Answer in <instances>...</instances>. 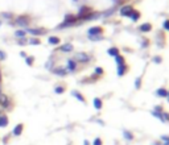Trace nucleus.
Here are the masks:
<instances>
[{
	"label": "nucleus",
	"instance_id": "f257e3e1",
	"mask_svg": "<svg viewBox=\"0 0 169 145\" xmlns=\"http://www.w3.org/2000/svg\"><path fill=\"white\" fill-rule=\"evenodd\" d=\"M78 21V17L74 16V15H66L65 16V20L61 25H58V29H62V28H67V26H72L75 25Z\"/></svg>",
	"mask_w": 169,
	"mask_h": 145
},
{
	"label": "nucleus",
	"instance_id": "f03ea898",
	"mask_svg": "<svg viewBox=\"0 0 169 145\" xmlns=\"http://www.w3.org/2000/svg\"><path fill=\"white\" fill-rule=\"evenodd\" d=\"M74 61L75 62H81V63H87L91 61V57L86 53H78L74 57Z\"/></svg>",
	"mask_w": 169,
	"mask_h": 145
},
{
	"label": "nucleus",
	"instance_id": "7ed1b4c3",
	"mask_svg": "<svg viewBox=\"0 0 169 145\" xmlns=\"http://www.w3.org/2000/svg\"><path fill=\"white\" fill-rule=\"evenodd\" d=\"M132 11H134V7L128 6V4H126V6H123L120 8L119 13H120V16H123V17H129V15H131Z\"/></svg>",
	"mask_w": 169,
	"mask_h": 145
},
{
	"label": "nucleus",
	"instance_id": "20e7f679",
	"mask_svg": "<svg viewBox=\"0 0 169 145\" xmlns=\"http://www.w3.org/2000/svg\"><path fill=\"white\" fill-rule=\"evenodd\" d=\"M104 29L102 26H91L87 31V36H98V34H103Z\"/></svg>",
	"mask_w": 169,
	"mask_h": 145
},
{
	"label": "nucleus",
	"instance_id": "39448f33",
	"mask_svg": "<svg viewBox=\"0 0 169 145\" xmlns=\"http://www.w3.org/2000/svg\"><path fill=\"white\" fill-rule=\"evenodd\" d=\"M15 24H16V25H20V26H28L29 17L28 16H19V17H16Z\"/></svg>",
	"mask_w": 169,
	"mask_h": 145
},
{
	"label": "nucleus",
	"instance_id": "423d86ee",
	"mask_svg": "<svg viewBox=\"0 0 169 145\" xmlns=\"http://www.w3.org/2000/svg\"><path fill=\"white\" fill-rule=\"evenodd\" d=\"M127 71H128V66H127V63L116 66V74H118V77H123Z\"/></svg>",
	"mask_w": 169,
	"mask_h": 145
},
{
	"label": "nucleus",
	"instance_id": "0eeeda50",
	"mask_svg": "<svg viewBox=\"0 0 169 145\" xmlns=\"http://www.w3.org/2000/svg\"><path fill=\"white\" fill-rule=\"evenodd\" d=\"M25 32H28V33H31V34H33V36H42V34H45L46 33V31L45 29H42V28H35V29H26Z\"/></svg>",
	"mask_w": 169,
	"mask_h": 145
},
{
	"label": "nucleus",
	"instance_id": "6e6552de",
	"mask_svg": "<svg viewBox=\"0 0 169 145\" xmlns=\"http://www.w3.org/2000/svg\"><path fill=\"white\" fill-rule=\"evenodd\" d=\"M139 31H140L141 33H149V32L152 31V24H149V23L141 24V25L139 26Z\"/></svg>",
	"mask_w": 169,
	"mask_h": 145
},
{
	"label": "nucleus",
	"instance_id": "1a4fd4ad",
	"mask_svg": "<svg viewBox=\"0 0 169 145\" xmlns=\"http://www.w3.org/2000/svg\"><path fill=\"white\" fill-rule=\"evenodd\" d=\"M66 69H67V71H70V73L75 71L77 70V62H75L74 60H67V66H66Z\"/></svg>",
	"mask_w": 169,
	"mask_h": 145
},
{
	"label": "nucleus",
	"instance_id": "9d476101",
	"mask_svg": "<svg viewBox=\"0 0 169 145\" xmlns=\"http://www.w3.org/2000/svg\"><path fill=\"white\" fill-rule=\"evenodd\" d=\"M155 94H156V96H159V98H166L168 96V90L164 88V87H160V88L156 90Z\"/></svg>",
	"mask_w": 169,
	"mask_h": 145
},
{
	"label": "nucleus",
	"instance_id": "9b49d317",
	"mask_svg": "<svg viewBox=\"0 0 169 145\" xmlns=\"http://www.w3.org/2000/svg\"><path fill=\"white\" fill-rule=\"evenodd\" d=\"M92 103H94V107H95V110H97V111H100V110H102V107H103V102H102V99H100V98H94Z\"/></svg>",
	"mask_w": 169,
	"mask_h": 145
},
{
	"label": "nucleus",
	"instance_id": "f8f14e48",
	"mask_svg": "<svg viewBox=\"0 0 169 145\" xmlns=\"http://www.w3.org/2000/svg\"><path fill=\"white\" fill-rule=\"evenodd\" d=\"M140 12L136 11V9H134V11L131 12V15H129V19H131L134 23H136V21H139V19H140Z\"/></svg>",
	"mask_w": 169,
	"mask_h": 145
},
{
	"label": "nucleus",
	"instance_id": "ddd939ff",
	"mask_svg": "<svg viewBox=\"0 0 169 145\" xmlns=\"http://www.w3.org/2000/svg\"><path fill=\"white\" fill-rule=\"evenodd\" d=\"M107 54H108V56H111V57H116V56H119V49L116 48V46H111V48L108 49V50H107Z\"/></svg>",
	"mask_w": 169,
	"mask_h": 145
},
{
	"label": "nucleus",
	"instance_id": "4468645a",
	"mask_svg": "<svg viewBox=\"0 0 169 145\" xmlns=\"http://www.w3.org/2000/svg\"><path fill=\"white\" fill-rule=\"evenodd\" d=\"M73 45L72 44H65V45H61L60 46V50L63 51V53H70V51H73Z\"/></svg>",
	"mask_w": 169,
	"mask_h": 145
},
{
	"label": "nucleus",
	"instance_id": "2eb2a0df",
	"mask_svg": "<svg viewBox=\"0 0 169 145\" xmlns=\"http://www.w3.org/2000/svg\"><path fill=\"white\" fill-rule=\"evenodd\" d=\"M23 128H24L23 124H17V125H16V127L13 128V132H12V133H13L15 136H20L21 132H23Z\"/></svg>",
	"mask_w": 169,
	"mask_h": 145
},
{
	"label": "nucleus",
	"instance_id": "dca6fc26",
	"mask_svg": "<svg viewBox=\"0 0 169 145\" xmlns=\"http://www.w3.org/2000/svg\"><path fill=\"white\" fill-rule=\"evenodd\" d=\"M48 42H49V45H60V38L58 37H54V36H50V37L48 38Z\"/></svg>",
	"mask_w": 169,
	"mask_h": 145
},
{
	"label": "nucleus",
	"instance_id": "f3484780",
	"mask_svg": "<svg viewBox=\"0 0 169 145\" xmlns=\"http://www.w3.org/2000/svg\"><path fill=\"white\" fill-rule=\"evenodd\" d=\"M53 73L57 75H61V77H65L66 73H67V70L66 69H61V67H57V69H53Z\"/></svg>",
	"mask_w": 169,
	"mask_h": 145
},
{
	"label": "nucleus",
	"instance_id": "a211bd4d",
	"mask_svg": "<svg viewBox=\"0 0 169 145\" xmlns=\"http://www.w3.org/2000/svg\"><path fill=\"white\" fill-rule=\"evenodd\" d=\"M72 94H73V95H74V96H75V98H77V99H78V100H79V102H82V103H86V98L83 96V95H82V94H81V92H79V91H73V92H72Z\"/></svg>",
	"mask_w": 169,
	"mask_h": 145
},
{
	"label": "nucleus",
	"instance_id": "6ab92c4d",
	"mask_svg": "<svg viewBox=\"0 0 169 145\" xmlns=\"http://www.w3.org/2000/svg\"><path fill=\"white\" fill-rule=\"evenodd\" d=\"M115 62H116V66L124 65V63H126V58H124L123 56H120V54H119V56H116V57H115Z\"/></svg>",
	"mask_w": 169,
	"mask_h": 145
},
{
	"label": "nucleus",
	"instance_id": "aec40b11",
	"mask_svg": "<svg viewBox=\"0 0 169 145\" xmlns=\"http://www.w3.org/2000/svg\"><path fill=\"white\" fill-rule=\"evenodd\" d=\"M87 38H89L90 41H102L104 37L102 34H98V36H87Z\"/></svg>",
	"mask_w": 169,
	"mask_h": 145
},
{
	"label": "nucleus",
	"instance_id": "412c9836",
	"mask_svg": "<svg viewBox=\"0 0 169 145\" xmlns=\"http://www.w3.org/2000/svg\"><path fill=\"white\" fill-rule=\"evenodd\" d=\"M0 102H1L3 108H7V105H8V98L6 95H0Z\"/></svg>",
	"mask_w": 169,
	"mask_h": 145
},
{
	"label": "nucleus",
	"instance_id": "4be33fe9",
	"mask_svg": "<svg viewBox=\"0 0 169 145\" xmlns=\"http://www.w3.org/2000/svg\"><path fill=\"white\" fill-rule=\"evenodd\" d=\"M7 125H8V119H7V116H0V128L7 127Z\"/></svg>",
	"mask_w": 169,
	"mask_h": 145
},
{
	"label": "nucleus",
	"instance_id": "5701e85b",
	"mask_svg": "<svg viewBox=\"0 0 169 145\" xmlns=\"http://www.w3.org/2000/svg\"><path fill=\"white\" fill-rule=\"evenodd\" d=\"M123 136H124V139L128 140V141L134 140V135H132L131 132H128V131H123Z\"/></svg>",
	"mask_w": 169,
	"mask_h": 145
},
{
	"label": "nucleus",
	"instance_id": "b1692460",
	"mask_svg": "<svg viewBox=\"0 0 169 145\" xmlns=\"http://www.w3.org/2000/svg\"><path fill=\"white\" fill-rule=\"evenodd\" d=\"M95 75H98V77H102V75H103L104 74V71H103V69H102V67H99V66H97V67H95Z\"/></svg>",
	"mask_w": 169,
	"mask_h": 145
},
{
	"label": "nucleus",
	"instance_id": "393cba45",
	"mask_svg": "<svg viewBox=\"0 0 169 145\" xmlns=\"http://www.w3.org/2000/svg\"><path fill=\"white\" fill-rule=\"evenodd\" d=\"M65 86H57V87L54 88V92L56 94H63V92H65Z\"/></svg>",
	"mask_w": 169,
	"mask_h": 145
},
{
	"label": "nucleus",
	"instance_id": "a878e982",
	"mask_svg": "<svg viewBox=\"0 0 169 145\" xmlns=\"http://www.w3.org/2000/svg\"><path fill=\"white\" fill-rule=\"evenodd\" d=\"M25 34H26L25 31H16L15 36H16L17 38H24V37H25Z\"/></svg>",
	"mask_w": 169,
	"mask_h": 145
},
{
	"label": "nucleus",
	"instance_id": "bb28decb",
	"mask_svg": "<svg viewBox=\"0 0 169 145\" xmlns=\"http://www.w3.org/2000/svg\"><path fill=\"white\" fill-rule=\"evenodd\" d=\"M161 119H163V123H169V114L168 112H161Z\"/></svg>",
	"mask_w": 169,
	"mask_h": 145
},
{
	"label": "nucleus",
	"instance_id": "cd10ccee",
	"mask_svg": "<svg viewBox=\"0 0 169 145\" xmlns=\"http://www.w3.org/2000/svg\"><path fill=\"white\" fill-rule=\"evenodd\" d=\"M140 87H141V77H139L138 79L135 80V88H136V90H139Z\"/></svg>",
	"mask_w": 169,
	"mask_h": 145
},
{
	"label": "nucleus",
	"instance_id": "c85d7f7f",
	"mask_svg": "<svg viewBox=\"0 0 169 145\" xmlns=\"http://www.w3.org/2000/svg\"><path fill=\"white\" fill-rule=\"evenodd\" d=\"M29 44H31V45H40V40H38V38H31V40L28 41Z\"/></svg>",
	"mask_w": 169,
	"mask_h": 145
},
{
	"label": "nucleus",
	"instance_id": "c756f323",
	"mask_svg": "<svg viewBox=\"0 0 169 145\" xmlns=\"http://www.w3.org/2000/svg\"><path fill=\"white\" fill-rule=\"evenodd\" d=\"M25 62H26V65H28V66H32V65H33V62H35V58H33V57H26Z\"/></svg>",
	"mask_w": 169,
	"mask_h": 145
},
{
	"label": "nucleus",
	"instance_id": "7c9ffc66",
	"mask_svg": "<svg viewBox=\"0 0 169 145\" xmlns=\"http://www.w3.org/2000/svg\"><path fill=\"white\" fill-rule=\"evenodd\" d=\"M163 28L165 29L166 32H169V19H168V20H165V21L163 23Z\"/></svg>",
	"mask_w": 169,
	"mask_h": 145
},
{
	"label": "nucleus",
	"instance_id": "2f4dec72",
	"mask_svg": "<svg viewBox=\"0 0 169 145\" xmlns=\"http://www.w3.org/2000/svg\"><path fill=\"white\" fill-rule=\"evenodd\" d=\"M152 61H153V62H155V63H161V62H163V58H161V57H159V56H155V57H153V60H152Z\"/></svg>",
	"mask_w": 169,
	"mask_h": 145
},
{
	"label": "nucleus",
	"instance_id": "473e14b6",
	"mask_svg": "<svg viewBox=\"0 0 169 145\" xmlns=\"http://www.w3.org/2000/svg\"><path fill=\"white\" fill-rule=\"evenodd\" d=\"M92 145H102V140H100L99 137H97V139L92 141Z\"/></svg>",
	"mask_w": 169,
	"mask_h": 145
},
{
	"label": "nucleus",
	"instance_id": "72a5a7b5",
	"mask_svg": "<svg viewBox=\"0 0 169 145\" xmlns=\"http://www.w3.org/2000/svg\"><path fill=\"white\" fill-rule=\"evenodd\" d=\"M153 111L155 112H163V105H156Z\"/></svg>",
	"mask_w": 169,
	"mask_h": 145
},
{
	"label": "nucleus",
	"instance_id": "f704fd0d",
	"mask_svg": "<svg viewBox=\"0 0 169 145\" xmlns=\"http://www.w3.org/2000/svg\"><path fill=\"white\" fill-rule=\"evenodd\" d=\"M160 140H163L164 142H168V141H169V136H165V135H164V136L160 137Z\"/></svg>",
	"mask_w": 169,
	"mask_h": 145
},
{
	"label": "nucleus",
	"instance_id": "c9c22d12",
	"mask_svg": "<svg viewBox=\"0 0 169 145\" xmlns=\"http://www.w3.org/2000/svg\"><path fill=\"white\" fill-rule=\"evenodd\" d=\"M0 60H1V61L6 60V53H4V51H1V50H0Z\"/></svg>",
	"mask_w": 169,
	"mask_h": 145
},
{
	"label": "nucleus",
	"instance_id": "e433bc0d",
	"mask_svg": "<svg viewBox=\"0 0 169 145\" xmlns=\"http://www.w3.org/2000/svg\"><path fill=\"white\" fill-rule=\"evenodd\" d=\"M28 41L25 40V38H20V41H19V45H24V44H26Z\"/></svg>",
	"mask_w": 169,
	"mask_h": 145
},
{
	"label": "nucleus",
	"instance_id": "4c0bfd02",
	"mask_svg": "<svg viewBox=\"0 0 169 145\" xmlns=\"http://www.w3.org/2000/svg\"><path fill=\"white\" fill-rule=\"evenodd\" d=\"M3 17L4 19H12V15L11 13H3Z\"/></svg>",
	"mask_w": 169,
	"mask_h": 145
},
{
	"label": "nucleus",
	"instance_id": "58836bf2",
	"mask_svg": "<svg viewBox=\"0 0 169 145\" xmlns=\"http://www.w3.org/2000/svg\"><path fill=\"white\" fill-rule=\"evenodd\" d=\"M20 56H21V57H23V58H26V54L24 53V51H21V53H20Z\"/></svg>",
	"mask_w": 169,
	"mask_h": 145
},
{
	"label": "nucleus",
	"instance_id": "ea45409f",
	"mask_svg": "<svg viewBox=\"0 0 169 145\" xmlns=\"http://www.w3.org/2000/svg\"><path fill=\"white\" fill-rule=\"evenodd\" d=\"M83 145H90V142L87 141V140H85V141H83Z\"/></svg>",
	"mask_w": 169,
	"mask_h": 145
},
{
	"label": "nucleus",
	"instance_id": "a19ab883",
	"mask_svg": "<svg viewBox=\"0 0 169 145\" xmlns=\"http://www.w3.org/2000/svg\"><path fill=\"white\" fill-rule=\"evenodd\" d=\"M153 145H161V142H160V141H157V142H155Z\"/></svg>",
	"mask_w": 169,
	"mask_h": 145
},
{
	"label": "nucleus",
	"instance_id": "79ce46f5",
	"mask_svg": "<svg viewBox=\"0 0 169 145\" xmlns=\"http://www.w3.org/2000/svg\"><path fill=\"white\" fill-rule=\"evenodd\" d=\"M166 100H168V103H169V91H168V96H166Z\"/></svg>",
	"mask_w": 169,
	"mask_h": 145
},
{
	"label": "nucleus",
	"instance_id": "37998d69",
	"mask_svg": "<svg viewBox=\"0 0 169 145\" xmlns=\"http://www.w3.org/2000/svg\"><path fill=\"white\" fill-rule=\"evenodd\" d=\"M164 145H169V141H168V142H165V144H164Z\"/></svg>",
	"mask_w": 169,
	"mask_h": 145
},
{
	"label": "nucleus",
	"instance_id": "c03bdc74",
	"mask_svg": "<svg viewBox=\"0 0 169 145\" xmlns=\"http://www.w3.org/2000/svg\"><path fill=\"white\" fill-rule=\"evenodd\" d=\"M73 1H78V0H73Z\"/></svg>",
	"mask_w": 169,
	"mask_h": 145
},
{
	"label": "nucleus",
	"instance_id": "a18cd8bd",
	"mask_svg": "<svg viewBox=\"0 0 169 145\" xmlns=\"http://www.w3.org/2000/svg\"><path fill=\"white\" fill-rule=\"evenodd\" d=\"M0 25H1V21H0Z\"/></svg>",
	"mask_w": 169,
	"mask_h": 145
}]
</instances>
